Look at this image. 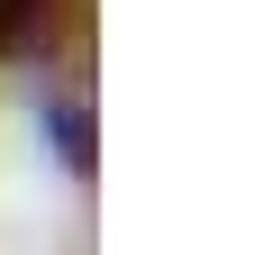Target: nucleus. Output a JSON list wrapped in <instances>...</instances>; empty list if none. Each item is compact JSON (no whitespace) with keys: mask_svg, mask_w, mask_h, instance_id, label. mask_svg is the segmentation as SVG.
I'll return each instance as SVG.
<instances>
[{"mask_svg":"<svg viewBox=\"0 0 255 255\" xmlns=\"http://www.w3.org/2000/svg\"><path fill=\"white\" fill-rule=\"evenodd\" d=\"M0 46H37V0H0Z\"/></svg>","mask_w":255,"mask_h":255,"instance_id":"nucleus-1","label":"nucleus"}]
</instances>
